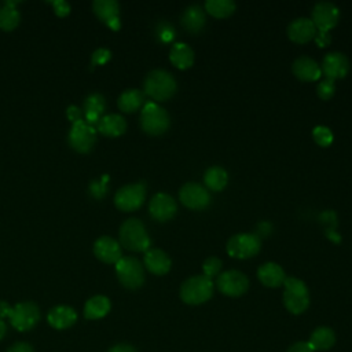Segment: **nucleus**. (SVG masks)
<instances>
[{
    "label": "nucleus",
    "mask_w": 352,
    "mask_h": 352,
    "mask_svg": "<svg viewBox=\"0 0 352 352\" xmlns=\"http://www.w3.org/2000/svg\"><path fill=\"white\" fill-rule=\"evenodd\" d=\"M316 28L309 18H297L287 26V36L294 43H307L315 37Z\"/></svg>",
    "instance_id": "nucleus-18"
},
{
    "label": "nucleus",
    "mask_w": 352,
    "mask_h": 352,
    "mask_svg": "<svg viewBox=\"0 0 352 352\" xmlns=\"http://www.w3.org/2000/svg\"><path fill=\"white\" fill-rule=\"evenodd\" d=\"M157 36L162 43H169L175 37V29L166 21H162L157 26Z\"/></svg>",
    "instance_id": "nucleus-35"
},
{
    "label": "nucleus",
    "mask_w": 352,
    "mask_h": 352,
    "mask_svg": "<svg viewBox=\"0 0 352 352\" xmlns=\"http://www.w3.org/2000/svg\"><path fill=\"white\" fill-rule=\"evenodd\" d=\"M177 205L175 202V199L166 194V192H158L155 194L148 205V210L150 214L158 220V221H166L169 219H172L176 213Z\"/></svg>",
    "instance_id": "nucleus-15"
},
{
    "label": "nucleus",
    "mask_w": 352,
    "mask_h": 352,
    "mask_svg": "<svg viewBox=\"0 0 352 352\" xmlns=\"http://www.w3.org/2000/svg\"><path fill=\"white\" fill-rule=\"evenodd\" d=\"M52 6L55 10V14H58L59 16H65L70 12V4L65 0H55L52 1Z\"/></svg>",
    "instance_id": "nucleus-39"
},
{
    "label": "nucleus",
    "mask_w": 352,
    "mask_h": 352,
    "mask_svg": "<svg viewBox=\"0 0 352 352\" xmlns=\"http://www.w3.org/2000/svg\"><path fill=\"white\" fill-rule=\"evenodd\" d=\"M143 103H144V94L139 89H126L118 96V100H117L120 110L125 113L138 110Z\"/></svg>",
    "instance_id": "nucleus-29"
},
{
    "label": "nucleus",
    "mask_w": 352,
    "mask_h": 352,
    "mask_svg": "<svg viewBox=\"0 0 352 352\" xmlns=\"http://www.w3.org/2000/svg\"><path fill=\"white\" fill-rule=\"evenodd\" d=\"M7 352H34L33 346L28 342H16Z\"/></svg>",
    "instance_id": "nucleus-42"
},
{
    "label": "nucleus",
    "mask_w": 352,
    "mask_h": 352,
    "mask_svg": "<svg viewBox=\"0 0 352 352\" xmlns=\"http://www.w3.org/2000/svg\"><path fill=\"white\" fill-rule=\"evenodd\" d=\"M217 289L230 297L242 296L249 287L248 276L238 270H228L219 274L216 280Z\"/></svg>",
    "instance_id": "nucleus-11"
},
{
    "label": "nucleus",
    "mask_w": 352,
    "mask_h": 352,
    "mask_svg": "<svg viewBox=\"0 0 352 352\" xmlns=\"http://www.w3.org/2000/svg\"><path fill=\"white\" fill-rule=\"evenodd\" d=\"M180 21L188 32H198L205 25V11L201 6L191 4L183 11Z\"/></svg>",
    "instance_id": "nucleus-25"
},
{
    "label": "nucleus",
    "mask_w": 352,
    "mask_h": 352,
    "mask_svg": "<svg viewBox=\"0 0 352 352\" xmlns=\"http://www.w3.org/2000/svg\"><path fill=\"white\" fill-rule=\"evenodd\" d=\"M140 125L150 135H161L169 126V116L164 107L155 102H147L140 114Z\"/></svg>",
    "instance_id": "nucleus-6"
},
{
    "label": "nucleus",
    "mask_w": 352,
    "mask_h": 352,
    "mask_svg": "<svg viewBox=\"0 0 352 352\" xmlns=\"http://www.w3.org/2000/svg\"><path fill=\"white\" fill-rule=\"evenodd\" d=\"M320 69L326 78L334 81L336 78H341L346 74L349 69V60L342 52L333 51L324 55Z\"/></svg>",
    "instance_id": "nucleus-14"
},
{
    "label": "nucleus",
    "mask_w": 352,
    "mask_h": 352,
    "mask_svg": "<svg viewBox=\"0 0 352 352\" xmlns=\"http://www.w3.org/2000/svg\"><path fill=\"white\" fill-rule=\"evenodd\" d=\"M40 320V309L32 301L18 302L12 307L10 322L18 331H28L33 329Z\"/></svg>",
    "instance_id": "nucleus-8"
},
{
    "label": "nucleus",
    "mask_w": 352,
    "mask_h": 352,
    "mask_svg": "<svg viewBox=\"0 0 352 352\" xmlns=\"http://www.w3.org/2000/svg\"><path fill=\"white\" fill-rule=\"evenodd\" d=\"M283 302L289 312L298 315L302 314L309 305V293L307 285L294 276H289L283 282Z\"/></svg>",
    "instance_id": "nucleus-3"
},
{
    "label": "nucleus",
    "mask_w": 352,
    "mask_h": 352,
    "mask_svg": "<svg viewBox=\"0 0 352 352\" xmlns=\"http://www.w3.org/2000/svg\"><path fill=\"white\" fill-rule=\"evenodd\" d=\"M146 198V186L144 183H132L122 186L117 190L114 195V204L118 209L124 212L136 210L142 206Z\"/></svg>",
    "instance_id": "nucleus-7"
},
{
    "label": "nucleus",
    "mask_w": 352,
    "mask_h": 352,
    "mask_svg": "<svg viewBox=\"0 0 352 352\" xmlns=\"http://www.w3.org/2000/svg\"><path fill=\"white\" fill-rule=\"evenodd\" d=\"M121 245L133 252H146L150 246V238L144 224L138 219H128L120 227Z\"/></svg>",
    "instance_id": "nucleus-2"
},
{
    "label": "nucleus",
    "mask_w": 352,
    "mask_h": 352,
    "mask_svg": "<svg viewBox=\"0 0 352 352\" xmlns=\"http://www.w3.org/2000/svg\"><path fill=\"white\" fill-rule=\"evenodd\" d=\"M309 346L312 351H327L336 344V334L330 327H318L312 331L309 341Z\"/></svg>",
    "instance_id": "nucleus-26"
},
{
    "label": "nucleus",
    "mask_w": 352,
    "mask_h": 352,
    "mask_svg": "<svg viewBox=\"0 0 352 352\" xmlns=\"http://www.w3.org/2000/svg\"><path fill=\"white\" fill-rule=\"evenodd\" d=\"M94 11L98 18H100L103 22H106L111 29L118 30L121 26L118 12L120 7L116 0H95L94 4Z\"/></svg>",
    "instance_id": "nucleus-17"
},
{
    "label": "nucleus",
    "mask_w": 352,
    "mask_h": 352,
    "mask_svg": "<svg viewBox=\"0 0 352 352\" xmlns=\"http://www.w3.org/2000/svg\"><path fill=\"white\" fill-rule=\"evenodd\" d=\"M287 352H314V351H312V348L309 346L308 342L300 341V342H296V344L290 345Z\"/></svg>",
    "instance_id": "nucleus-41"
},
{
    "label": "nucleus",
    "mask_w": 352,
    "mask_h": 352,
    "mask_svg": "<svg viewBox=\"0 0 352 352\" xmlns=\"http://www.w3.org/2000/svg\"><path fill=\"white\" fill-rule=\"evenodd\" d=\"M6 333H7V326H6L4 320H3V319H0V341L4 338Z\"/></svg>",
    "instance_id": "nucleus-46"
},
{
    "label": "nucleus",
    "mask_w": 352,
    "mask_h": 352,
    "mask_svg": "<svg viewBox=\"0 0 352 352\" xmlns=\"http://www.w3.org/2000/svg\"><path fill=\"white\" fill-rule=\"evenodd\" d=\"M315 41H316V44H319L320 47H324V45H327L329 43H330V40H331V36H330V33L329 32H324V30H316V33H315Z\"/></svg>",
    "instance_id": "nucleus-40"
},
{
    "label": "nucleus",
    "mask_w": 352,
    "mask_h": 352,
    "mask_svg": "<svg viewBox=\"0 0 352 352\" xmlns=\"http://www.w3.org/2000/svg\"><path fill=\"white\" fill-rule=\"evenodd\" d=\"M213 293V282L205 275H195L184 280L180 286V298L190 305L208 301Z\"/></svg>",
    "instance_id": "nucleus-4"
},
{
    "label": "nucleus",
    "mask_w": 352,
    "mask_h": 352,
    "mask_svg": "<svg viewBox=\"0 0 352 352\" xmlns=\"http://www.w3.org/2000/svg\"><path fill=\"white\" fill-rule=\"evenodd\" d=\"M144 265L150 272L155 275H164L170 270L172 261L164 250L147 249L144 252Z\"/></svg>",
    "instance_id": "nucleus-20"
},
{
    "label": "nucleus",
    "mask_w": 352,
    "mask_h": 352,
    "mask_svg": "<svg viewBox=\"0 0 352 352\" xmlns=\"http://www.w3.org/2000/svg\"><path fill=\"white\" fill-rule=\"evenodd\" d=\"M311 16L316 30L329 32L338 22L340 11L338 7L330 1H319L314 6Z\"/></svg>",
    "instance_id": "nucleus-12"
},
{
    "label": "nucleus",
    "mask_w": 352,
    "mask_h": 352,
    "mask_svg": "<svg viewBox=\"0 0 352 352\" xmlns=\"http://www.w3.org/2000/svg\"><path fill=\"white\" fill-rule=\"evenodd\" d=\"M170 62L179 69H187L194 62V51L186 43H175L169 52Z\"/></svg>",
    "instance_id": "nucleus-27"
},
{
    "label": "nucleus",
    "mask_w": 352,
    "mask_h": 352,
    "mask_svg": "<svg viewBox=\"0 0 352 352\" xmlns=\"http://www.w3.org/2000/svg\"><path fill=\"white\" fill-rule=\"evenodd\" d=\"M227 180H228L227 170L221 166H217V165L208 168L205 175H204L205 186L209 187L210 190H214V191L223 190L227 184Z\"/></svg>",
    "instance_id": "nucleus-30"
},
{
    "label": "nucleus",
    "mask_w": 352,
    "mask_h": 352,
    "mask_svg": "<svg viewBox=\"0 0 352 352\" xmlns=\"http://www.w3.org/2000/svg\"><path fill=\"white\" fill-rule=\"evenodd\" d=\"M48 323L58 330L67 329L73 326L77 320L76 311L69 305H56L48 312Z\"/></svg>",
    "instance_id": "nucleus-21"
},
{
    "label": "nucleus",
    "mask_w": 352,
    "mask_h": 352,
    "mask_svg": "<svg viewBox=\"0 0 352 352\" xmlns=\"http://www.w3.org/2000/svg\"><path fill=\"white\" fill-rule=\"evenodd\" d=\"M116 272L118 280L126 289H139L144 282L143 265L136 257H121L116 263Z\"/></svg>",
    "instance_id": "nucleus-5"
},
{
    "label": "nucleus",
    "mask_w": 352,
    "mask_h": 352,
    "mask_svg": "<svg viewBox=\"0 0 352 352\" xmlns=\"http://www.w3.org/2000/svg\"><path fill=\"white\" fill-rule=\"evenodd\" d=\"M110 308L111 304L106 296H94L84 305V316L87 319H100L109 314Z\"/></svg>",
    "instance_id": "nucleus-28"
},
{
    "label": "nucleus",
    "mask_w": 352,
    "mask_h": 352,
    "mask_svg": "<svg viewBox=\"0 0 352 352\" xmlns=\"http://www.w3.org/2000/svg\"><path fill=\"white\" fill-rule=\"evenodd\" d=\"M110 58H111V52H110L109 50H106V48H98V50L94 51L91 60H92V65H103V63H106Z\"/></svg>",
    "instance_id": "nucleus-37"
},
{
    "label": "nucleus",
    "mask_w": 352,
    "mask_h": 352,
    "mask_svg": "<svg viewBox=\"0 0 352 352\" xmlns=\"http://www.w3.org/2000/svg\"><path fill=\"white\" fill-rule=\"evenodd\" d=\"M95 256L107 264H116L121 257V246L111 236H100L94 245Z\"/></svg>",
    "instance_id": "nucleus-16"
},
{
    "label": "nucleus",
    "mask_w": 352,
    "mask_h": 352,
    "mask_svg": "<svg viewBox=\"0 0 352 352\" xmlns=\"http://www.w3.org/2000/svg\"><path fill=\"white\" fill-rule=\"evenodd\" d=\"M66 113H67L69 120L73 121V122L81 120V118H80V117H81V113H80V110H78L76 106H69L67 110H66Z\"/></svg>",
    "instance_id": "nucleus-43"
},
{
    "label": "nucleus",
    "mask_w": 352,
    "mask_h": 352,
    "mask_svg": "<svg viewBox=\"0 0 352 352\" xmlns=\"http://www.w3.org/2000/svg\"><path fill=\"white\" fill-rule=\"evenodd\" d=\"M11 311H12V307H11L8 302L0 301V319H3V318H10Z\"/></svg>",
    "instance_id": "nucleus-44"
},
{
    "label": "nucleus",
    "mask_w": 352,
    "mask_h": 352,
    "mask_svg": "<svg viewBox=\"0 0 352 352\" xmlns=\"http://www.w3.org/2000/svg\"><path fill=\"white\" fill-rule=\"evenodd\" d=\"M205 10L216 18H224L234 12L235 3L232 0H208Z\"/></svg>",
    "instance_id": "nucleus-32"
},
{
    "label": "nucleus",
    "mask_w": 352,
    "mask_h": 352,
    "mask_svg": "<svg viewBox=\"0 0 352 352\" xmlns=\"http://www.w3.org/2000/svg\"><path fill=\"white\" fill-rule=\"evenodd\" d=\"M292 70L294 76L302 81H314L322 76L320 66L309 56H298L293 62Z\"/></svg>",
    "instance_id": "nucleus-19"
},
{
    "label": "nucleus",
    "mask_w": 352,
    "mask_h": 352,
    "mask_svg": "<svg viewBox=\"0 0 352 352\" xmlns=\"http://www.w3.org/2000/svg\"><path fill=\"white\" fill-rule=\"evenodd\" d=\"M179 198L183 205L190 209H204L210 202L209 191L199 183H186L179 191Z\"/></svg>",
    "instance_id": "nucleus-13"
},
{
    "label": "nucleus",
    "mask_w": 352,
    "mask_h": 352,
    "mask_svg": "<svg viewBox=\"0 0 352 352\" xmlns=\"http://www.w3.org/2000/svg\"><path fill=\"white\" fill-rule=\"evenodd\" d=\"M334 81L333 80H329V78H324L319 82L318 85V95L322 98V99H330L334 94Z\"/></svg>",
    "instance_id": "nucleus-36"
},
{
    "label": "nucleus",
    "mask_w": 352,
    "mask_h": 352,
    "mask_svg": "<svg viewBox=\"0 0 352 352\" xmlns=\"http://www.w3.org/2000/svg\"><path fill=\"white\" fill-rule=\"evenodd\" d=\"M106 180H107V176L104 175V176L102 177V180H95V182L91 183L89 190H91V192H92L94 197L100 198V197L104 195V192H106V190H107V188H106V184H104Z\"/></svg>",
    "instance_id": "nucleus-38"
},
{
    "label": "nucleus",
    "mask_w": 352,
    "mask_h": 352,
    "mask_svg": "<svg viewBox=\"0 0 352 352\" xmlns=\"http://www.w3.org/2000/svg\"><path fill=\"white\" fill-rule=\"evenodd\" d=\"M109 352H136L132 345L128 344H117Z\"/></svg>",
    "instance_id": "nucleus-45"
},
{
    "label": "nucleus",
    "mask_w": 352,
    "mask_h": 352,
    "mask_svg": "<svg viewBox=\"0 0 352 352\" xmlns=\"http://www.w3.org/2000/svg\"><path fill=\"white\" fill-rule=\"evenodd\" d=\"M104 107H106V100L103 95L100 94L88 95L84 102V114L87 118V124L89 125L98 124V121L100 120V116L104 111Z\"/></svg>",
    "instance_id": "nucleus-24"
},
{
    "label": "nucleus",
    "mask_w": 352,
    "mask_h": 352,
    "mask_svg": "<svg viewBox=\"0 0 352 352\" xmlns=\"http://www.w3.org/2000/svg\"><path fill=\"white\" fill-rule=\"evenodd\" d=\"M144 94L154 100H166L176 91L175 77L162 69L151 70L144 78Z\"/></svg>",
    "instance_id": "nucleus-1"
},
{
    "label": "nucleus",
    "mask_w": 352,
    "mask_h": 352,
    "mask_svg": "<svg viewBox=\"0 0 352 352\" xmlns=\"http://www.w3.org/2000/svg\"><path fill=\"white\" fill-rule=\"evenodd\" d=\"M202 270H204V275L209 279H212L213 276H219V272L221 270V260L219 257H208L204 264H202Z\"/></svg>",
    "instance_id": "nucleus-34"
},
{
    "label": "nucleus",
    "mask_w": 352,
    "mask_h": 352,
    "mask_svg": "<svg viewBox=\"0 0 352 352\" xmlns=\"http://www.w3.org/2000/svg\"><path fill=\"white\" fill-rule=\"evenodd\" d=\"M312 136L319 146H329L333 142L331 131L324 125H318L312 131Z\"/></svg>",
    "instance_id": "nucleus-33"
},
{
    "label": "nucleus",
    "mask_w": 352,
    "mask_h": 352,
    "mask_svg": "<svg viewBox=\"0 0 352 352\" xmlns=\"http://www.w3.org/2000/svg\"><path fill=\"white\" fill-rule=\"evenodd\" d=\"M15 1L7 0L0 8V28L3 30H12L19 23L21 15L15 8Z\"/></svg>",
    "instance_id": "nucleus-31"
},
{
    "label": "nucleus",
    "mask_w": 352,
    "mask_h": 352,
    "mask_svg": "<svg viewBox=\"0 0 352 352\" xmlns=\"http://www.w3.org/2000/svg\"><path fill=\"white\" fill-rule=\"evenodd\" d=\"M261 246L260 238L254 234H236L227 242V252L235 258H248L258 253Z\"/></svg>",
    "instance_id": "nucleus-10"
},
{
    "label": "nucleus",
    "mask_w": 352,
    "mask_h": 352,
    "mask_svg": "<svg viewBox=\"0 0 352 352\" xmlns=\"http://www.w3.org/2000/svg\"><path fill=\"white\" fill-rule=\"evenodd\" d=\"M257 276L261 280V283L268 287H278V286L283 285V282L286 279L283 268L279 264L272 263V261L263 264L257 270Z\"/></svg>",
    "instance_id": "nucleus-22"
},
{
    "label": "nucleus",
    "mask_w": 352,
    "mask_h": 352,
    "mask_svg": "<svg viewBox=\"0 0 352 352\" xmlns=\"http://www.w3.org/2000/svg\"><path fill=\"white\" fill-rule=\"evenodd\" d=\"M98 131L106 136H120L126 129V121L120 114H107L98 121Z\"/></svg>",
    "instance_id": "nucleus-23"
},
{
    "label": "nucleus",
    "mask_w": 352,
    "mask_h": 352,
    "mask_svg": "<svg viewBox=\"0 0 352 352\" xmlns=\"http://www.w3.org/2000/svg\"><path fill=\"white\" fill-rule=\"evenodd\" d=\"M69 144L78 153H88L96 140V132L95 128L89 124H87L82 120H78L73 122L69 136H67Z\"/></svg>",
    "instance_id": "nucleus-9"
}]
</instances>
